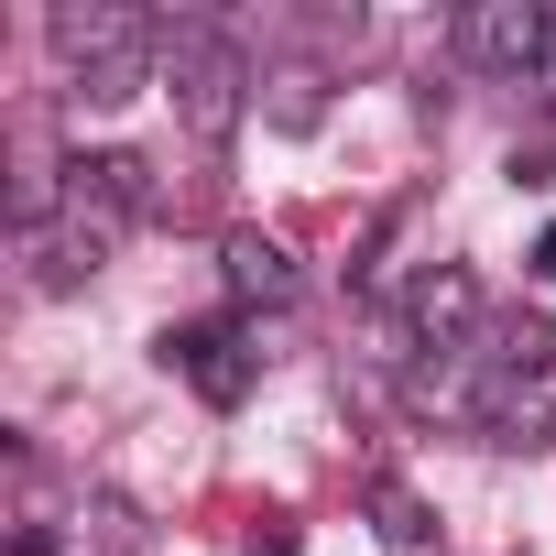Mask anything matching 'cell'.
<instances>
[{
    "label": "cell",
    "mask_w": 556,
    "mask_h": 556,
    "mask_svg": "<svg viewBox=\"0 0 556 556\" xmlns=\"http://www.w3.org/2000/svg\"><path fill=\"white\" fill-rule=\"evenodd\" d=\"M534 273H545V285H556V218H545V240H534Z\"/></svg>",
    "instance_id": "cell-14"
},
{
    "label": "cell",
    "mask_w": 556,
    "mask_h": 556,
    "mask_svg": "<svg viewBox=\"0 0 556 556\" xmlns=\"http://www.w3.org/2000/svg\"><path fill=\"white\" fill-rule=\"evenodd\" d=\"M262 121H273V131H317V121H328V77H317V66L262 77Z\"/></svg>",
    "instance_id": "cell-11"
},
{
    "label": "cell",
    "mask_w": 556,
    "mask_h": 556,
    "mask_svg": "<svg viewBox=\"0 0 556 556\" xmlns=\"http://www.w3.org/2000/svg\"><path fill=\"white\" fill-rule=\"evenodd\" d=\"M23 458V502H12V556H142L153 523L110 491V480H45L34 437H12Z\"/></svg>",
    "instance_id": "cell-2"
},
{
    "label": "cell",
    "mask_w": 556,
    "mask_h": 556,
    "mask_svg": "<svg viewBox=\"0 0 556 556\" xmlns=\"http://www.w3.org/2000/svg\"><path fill=\"white\" fill-rule=\"evenodd\" d=\"M393 328H404L415 361L469 350V339H480V273H469V262H426L415 285H404V306H393Z\"/></svg>",
    "instance_id": "cell-8"
},
{
    "label": "cell",
    "mask_w": 556,
    "mask_h": 556,
    "mask_svg": "<svg viewBox=\"0 0 556 556\" xmlns=\"http://www.w3.org/2000/svg\"><path fill=\"white\" fill-rule=\"evenodd\" d=\"M534 99H545V110H556V45H545V66H534Z\"/></svg>",
    "instance_id": "cell-15"
},
{
    "label": "cell",
    "mask_w": 556,
    "mask_h": 556,
    "mask_svg": "<svg viewBox=\"0 0 556 556\" xmlns=\"http://www.w3.org/2000/svg\"><path fill=\"white\" fill-rule=\"evenodd\" d=\"M513 186H556V142H523L513 153Z\"/></svg>",
    "instance_id": "cell-12"
},
{
    "label": "cell",
    "mask_w": 556,
    "mask_h": 556,
    "mask_svg": "<svg viewBox=\"0 0 556 556\" xmlns=\"http://www.w3.org/2000/svg\"><path fill=\"white\" fill-rule=\"evenodd\" d=\"M153 361L207 404V415H240L251 393H262V317H240V306H218V317H175L164 339H153Z\"/></svg>",
    "instance_id": "cell-5"
},
{
    "label": "cell",
    "mask_w": 556,
    "mask_h": 556,
    "mask_svg": "<svg viewBox=\"0 0 556 556\" xmlns=\"http://www.w3.org/2000/svg\"><path fill=\"white\" fill-rule=\"evenodd\" d=\"M45 45L66 66V110H131L142 88H164V23L131 0H55Z\"/></svg>",
    "instance_id": "cell-1"
},
{
    "label": "cell",
    "mask_w": 556,
    "mask_h": 556,
    "mask_svg": "<svg viewBox=\"0 0 556 556\" xmlns=\"http://www.w3.org/2000/svg\"><path fill=\"white\" fill-rule=\"evenodd\" d=\"M164 99H175V121L207 153H229L240 121H251V55L218 23H164Z\"/></svg>",
    "instance_id": "cell-4"
},
{
    "label": "cell",
    "mask_w": 556,
    "mask_h": 556,
    "mask_svg": "<svg viewBox=\"0 0 556 556\" xmlns=\"http://www.w3.org/2000/svg\"><path fill=\"white\" fill-rule=\"evenodd\" d=\"M361 513H371V534H382L393 556H426V534H437V513H426V491H415V480H393V469H371V491H361Z\"/></svg>",
    "instance_id": "cell-10"
},
{
    "label": "cell",
    "mask_w": 556,
    "mask_h": 556,
    "mask_svg": "<svg viewBox=\"0 0 556 556\" xmlns=\"http://www.w3.org/2000/svg\"><path fill=\"white\" fill-rule=\"evenodd\" d=\"M545 45H556V0H469V12H458V55H469L480 77L534 88Z\"/></svg>",
    "instance_id": "cell-7"
},
{
    "label": "cell",
    "mask_w": 556,
    "mask_h": 556,
    "mask_svg": "<svg viewBox=\"0 0 556 556\" xmlns=\"http://www.w3.org/2000/svg\"><path fill=\"white\" fill-rule=\"evenodd\" d=\"M153 207H164V186H153V164H142L131 142H88V153H66V207H55V218H77L88 240L121 251V229H142Z\"/></svg>",
    "instance_id": "cell-6"
},
{
    "label": "cell",
    "mask_w": 556,
    "mask_h": 556,
    "mask_svg": "<svg viewBox=\"0 0 556 556\" xmlns=\"http://www.w3.org/2000/svg\"><path fill=\"white\" fill-rule=\"evenodd\" d=\"M491 371H480V437L491 447H556V328L513 317V328H480Z\"/></svg>",
    "instance_id": "cell-3"
},
{
    "label": "cell",
    "mask_w": 556,
    "mask_h": 556,
    "mask_svg": "<svg viewBox=\"0 0 556 556\" xmlns=\"http://www.w3.org/2000/svg\"><path fill=\"white\" fill-rule=\"evenodd\" d=\"M218 285H229L240 317H285V306L306 295V273H295V251L273 240V229H229V240H218Z\"/></svg>",
    "instance_id": "cell-9"
},
{
    "label": "cell",
    "mask_w": 556,
    "mask_h": 556,
    "mask_svg": "<svg viewBox=\"0 0 556 556\" xmlns=\"http://www.w3.org/2000/svg\"><path fill=\"white\" fill-rule=\"evenodd\" d=\"M251 556H306V534H295V523H285V513H273V523H262V534H251Z\"/></svg>",
    "instance_id": "cell-13"
}]
</instances>
